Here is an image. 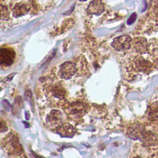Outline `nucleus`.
<instances>
[{"label": "nucleus", "mask_w": 158, "mask_h": 158, "mask_svg": "<svg viewBox=\"0 0 158 158\" xmlns=\"http://www.w3.org/2000/svg\"><path fill=\"white\" fill-rule=\"evenodd\" d=\"M132 39L129 35H121L114 38L112 43V47L117 51H126L131 47Z\"/></svg>", "instance_id": "obj_1"}, {"label": "nucleus", "mask_w": 158, "mask_h": 158, "mask_svg": "<svg viewBox=\"0 0 158 158\" xmlns=\"http://www.w3.org/2000/svg\"><path fill=\"white\" fill-rule=\"evenodd\" d=\"M76 66L72 62H66L59 66L58 75L60 78L69 80L76 73Z\"/></svg>", "instance_id": "obj_2"}, {"label": "nucleus", "mask_w": 158, "mask_h": 158, "mask_svg": "<svg viewBox=\"0 0 158 158\" xmlns=\"http://www.w3.org/2000/svg\"><path fill=\"white\" fill-rule=\"evenodd\" d=\"M16 53L13 49L2 48L0 50V62L2 66H10L14 61Z\"/></svg>", "instance_id": "obj_3"}, {"label": "nucleus", "mask_w": 158, "mask_h": 158, "mask_svg": "<svg viewBox=\"0 0 158 158\" xmlns=\"http://www.w3.org/2000/svg\"><path fill=\"white\" fill-rule=\"evenodd\" d=\"M62 121V115L58 110H52L46 118L47 124L50 128L59 127Z\"/></svg>", "instance_id": "obj_4"}, {"label": "nucleus", "mask_w": 158, "mask_h": 158, "mask_svg": "<svg viewBox=\"0 0 158 158\" xmlns=\"http://www.w3.org/2000/svg\"><path fill=\"white\" fill-rule=\"evenodd\" d=\"M87 107L83 103H73L67 108L66 112L69 115L74 118L81 117L85 112Z\"/></svg>", "instance_id": "obj_5"}, {"label": "nucleus", "mask_w": 158, "mask_h": 158, "mask_svg": "<svg viewBox=\"0 0 158 158\" xmlns=\"http://www.w3.org/2000/svg\"><path fill=\"white\" fill-rule=\"evenodd\" d=\"M104 11V4L103 0H93L90 3L87 11L90 14L100 15Z\"/></svg>", "instance_id": "obj_6"}, {"label": "nucleus", "mask_w": 158, "mask_h": 158, "mask_svg": "<svg viewBox=\"0 0 158 158\" xmlns=\"http://www.w3.org/2000/svg\"><path fill=\"white\" fill-rule=\"evenodd\" d=\"M133 46L135 51L139 53H146L148 50V43L146 40L143 37L135 38L133 42Z\"/></svg>", "instance_id": "obj_7"}, {"label": "nucleus", "mask_w": 158, "mask_h": 158, "mask_svg": "<svg viewBox=\"0 0 158 158\" xmlns=\"http://www.w3.org/2000/svg\"><path fill=\"white\" fill-rule=\"evenodd\" d=\"M134 66L136 69L141 72H146L152 67L151 63L143 58H136L134 61Z\"/></svg>", "instance_id": "obj_8"}, {"label": "nucleus", "mask_w": 158, "mask_h": 158, "mask_svg": "<svg viewBox=\"0 0 158 158\" xmlns=\"http://www.w3.org/2000/svg\"><path fill=\"white\" fill-rule=\"evenodd\" d=\"M58 133L63 137H72L75 133V129L73 127L69 124H65L61 125L58 130Z\"/></svg>", "instance_id": "obj_9"}, {"label": "nucleus", "mask_w": 158, "mask_h": 158, "mask_svg": "<svg viewBox=\"0 0 158 158\" xmlns=\"http://www.w3.org/2000/svg\"><path fill=\"white\" fill-rule=\"evenodd\" d=\"M30 5L27 3L22 2L17 4L13 9V14L16 17L25 15L30 10Z\"/></svg>", "instance_id": "obj_10"}, {"label": "nucleus", "mask_w": 158, "mask_h": 158, "mask_svg": "<svg viewBox=\"0 0 158 158\" xmlns=\"http://www.w3.org/2000/svg\"><path fill=\"white\" fill-rule=\"evenodd\" d=\"M141 137L143 142L146 146H152L155 145L157 140L156 135L151 132H143Z\"/></svg>", "instance_id": "obj_11"}, {"label": "nucleus", "mask_w": 158, "mask_h": 158, "mask_svg": "<svg viewBox=\"0 0 158 158\" xmlns=\"http://www.w3.org/2000/svg\"><path fill=\"white\" fill-rule=\"evenodd\" d=\"M53 97L59 100L62 101L66 98V92L64 89L60 85L55 86L51 90Z\"/></svg>", "instance_id": "obj_12"}, {"label": "nucleus", "mask_w": 158, "mask_h": 158, "mask_svg": "<svg viewBox=\"0 0 158 158\" xmlns=\"http://www.w3.org/2000/svg\"><path fill=\"white\" fill-rule=\"evenodd\" d=\"M149 114L151 115H157L158 114V101L152 104Z\"/></svg>", "instance_id": "obj_13"}, {"label": "nucleus", "mask_w": 158, "mask_h": 158, "mask_svg": "<svg viewBox=\"0 0 158 158\" xmlns=\"http://www.w3.org/2000/svg\"><path fill=\"white\" fill-rule=\"evenodd\" d=\"M136 18H137V14L135 13H133L130 16V17L128 19V21H127V24L128 25H132L136 20Z\"/></svg>", "instance_id": "obj_14"}, {"label": "nucleus", "mask_w": 158, "mask_h": 158, "mask_svg": "<svg viewBox=\"0 0 158 158\" xmlns=\"http://www.w3.org/2000/svg\"><path fill=\"white\" fill-rule=\"evenodd\" d=\"M7 127L6 126L5 124L3 123V121H2V124H1V130H2V132L3 133V132H5L7 130Z\"/></svg>", "instance_id": "obj_15"}, {"label": "nucleus", "mask_w": 158, "mask_h": 158, "mask_svg": "<svg viewBox=\"0 0 158 158\" xmlns=\"http://www.w3.org/2000/svg\"><path fill=\"white\" fill-rule=\"evenodd\" d=\"M25 98H26L27 100H29V99L32 97V93H31V91H30V90L27 91V92H25Z\"/></svg>", "instance_id": "obj_16"}, {"label": "nucleus", "mask_w": 158, "mask_h": 158, "mask_svg": "<svg viewBox=\"0 0 158 158\" xmlns=\"http://www.w3.org/2000/svg\"><path fill=\"white\" fill-rule=\"evenodd\" d=\"M134 158H141V157H140L139 156H136V157H134Z\"/></svg>", "instance_id": "obj_17"}, {"label": "nucleus", "mask_w": 158, "mask_h": 158, "mask_svg": "<svg viewBox=\"0 0 158 158\" xmlns=\"http://www.w3.org/2000/svg\"><path fill=\"white\" fill-rule=\"evenodd\" d=\"M81 2H84V1H87V0H80Z\"/></svg>", "instance_id": "obj_18"}, {"label": "nucleus", "mask_w": 158, "mask_h": 158, "mask_svg": "<svg viewBox=\"0 0 158 158\" xmlns=\"http://www.w3.org/2000/svg\"><path fill=\"white\" fill-rule=\"evenodd\" d=\"M154 158H155V157H154Z\"/></svg>", "instance_id": "obj_19"}]
</instances>
